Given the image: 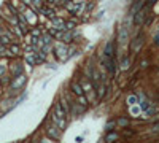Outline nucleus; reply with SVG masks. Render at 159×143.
Segmentation results:
<instances>
[{
    "label": "nucleus",
    "instance_id": "obj_3",
    "mask_svg": "<svg viewBox=\"0 0 159 143\" xmlns=\"http://www.w3.org/2000/svg\"><path fill=\"white\" fill-rule=\"evenodd\" d=\"M48 132H50V135H51V137H54V138H59V129L56 127V126H51Z\"/></svg>",
    "mask_w": 159,
    "mask_h": 143
},
{
    "label": "nucleus",
    "instance_id": "obj_14",
    "mask_svg": "<svg viewBox=\"0 0 159 143\" xmlns=\"http://www.w3.org/2000/svg\"><path fill=\"white\" fill-rule=\"evenodd\" d=\"M127 102H129V103H134V102H137V99H135V97H129Z\"/></svg>",
    "mask_w": 159,
    "mask_h": 143
},
{
    "label": "nucleus",
    "instance_id": "obj_19",
    "mask_svg": "<svg viewBox=\"0 0 159 143\" xmlns=\"http://www.w3.org/2000/svg\"><path fill=\"white\" fill-rule=\"evenodd\" d=\"M0 118H2V113H0Z\"/></svg>",
    "mask_w": 159,
    "mask_h": 143
},
{
    "label": "nucleus",
    "instance_id": "obj_5",
    "mask_svg": "<svg viewBox=\"0 0 159 143\" xmlns=\"http://www.w3.org/2000/svg\"><path fill=\"white\" fill-rule=\"evenodd\" d=\"M105 54H107V56H113V43H107V46H105Z\"/></svg>",
    "mask_w": 159,
    "mask_h": 143
},
{
    "label": "nucleus",
    "instance_id": "obj_11",
    "mask_svg": "<svg viewBox=\"0 0 159 143\" xmlns=\"http://www.w3.org/2000/svg\"><path fill=\"white\" fill-rule=\"evenodd\" d=\"M104 94H105V86H102L99 91V97H104Z\"/></svg>",
    "mask_w": 159,
    "mask_h": 143
},
{
    "label": "nucleus",
    "instance_id": "obj_6",
    "mask_svg": "<svg viewBox=\"0 0 159 143\" xmlns=\"http://www.w3.org/2000/svg\"><path fill=\"white\" fill-rule=\"evenodd\" d=\"M143 11H138L137 13V16H135V24H140V22H142V19H143Z\"/></svg>",
    "mask_w": 159,
    "mask_h": 143
},
{
    "label": "nucleus",
    "instance_id": "obj_15",
    "mask_svg": "<svg viewBox=\"0 0 159 143\" xmlns=\"http://www.w3.org/2000/svg\"><path fill=\"white\" fill-rule=\"evenodd\" d=\"M2 42H3V43H8V42H10V38H6V37H3V38H2Z\"/></svg>",
    "mask_w": 159,
    "mask_h": 143
},
{
    "label": "nucleus",
    "instance_id": "obj_20",
    "mask_svg": "<svg viewBox=\"0 0 159 143\" xmlns=\"http://www.w3.org/2000/svg\"><path fill=\"white\" fill-rule=\"evenodd\" d=\"M0 42H2V40H0Z\"/></svg>",
    "mask_w": 159,
    "mask_h": 143
},
{
    "label": "nucleus",
    "instance_id": "obj_13",
    "mask_svg": "<svg viewBox=\"0 0 159 143\" xmlns=\"http://www.w3.org/2000/svg\"><path fill=\"white\" fill-rule=\"evenodd\" d=\"M73 27H75V26H73L72 22H67V24H65V27H64V29H69V30H70V29H73Z\"/></svg>",
    "mask_w": 159,
    "mask_h": 143
},
{
    "label": "nucleus",
    "instance_id": "obj_7",
    "mask_svg": "<svg viewBox=\"0 0 159 143\" xmlns=\"http://www.w3.org/2000/svg\"><path fill=\"white\" fill-rule=\"evenodd\" d=\"M83 88L86 89V92H88L89 95H92V88L89 86V83H88V81H85V83H83Z\"/></svg>",
    "mask_w": 159,
    "mask_h": 143
},
{
    "label": "nucleus",
    "instance_id": "obj_12",
    "mask_svg": "<svg viewBox=\"0 0 159 143\" xmlns=\"http://www.w3.org/2000/svg\"><path fill=\"white\" fill-rule=\"evenodd\" d=\"M11 53H13V54H18V53H19V48H18V46H11Z\"/></svg>",
    "mask_w": 159,
    "mask_h": 143
},
{
    "label": "nucleus",
    "instance_id": "obj_4",
    "mask_svg": "<svg viewBox=\"0 0 159 143\" xmlns=\"http://www.w3.org/2000/svg\"><path fill=\"white\" fill-rule=\"evenodd\" d=\"M72 91L77 94V95H81V94H83V89H81V86H80L78 83H73V84H72Z\"/></svg>",
    "mask_w": 159,
    "mask_h": 143
},
{
    "label": "nucleus",
    "instance_id": "obj_16",
    "mask_svg": "<svg viewBox=\"0 0 159 143\" xmlns=\"http://www.w3.org/2000/svg\"><path fill=\"white\" fill-rule=\"evenodd\" d=\"M3 72H5V67H3V65H0V75H2Z\"/></svg>",
    "mask_w": 159,
    "mask_h": 143
},
{
    "label": "nucleus",
    "instance_id": "obj_9",
    "mask_svg": "<svg viewBox=\"0 0 159 143\" xmlns=\"http://www.w3.org/2000/svg\"><path fill=\"white\" fill-rule=\"evenodd\" d=\"M118 124H119V126H129V121L121 118V119H118Z\"/></svg>",
    "mask_w": 159,
    "mask_h": 143
},
{
    "label": "nucleus",
    "instance_id": "obj_1",
    "mask_svg": "<svg viewBox=\"0 0 159 143\" xmlns=\"http://www.w3.org/2000/svg\"><path fill=\"white\" fill-rule=\"evenodd\" d=\"M102 62H104V65H105V69L107 70H110V73H115V62H113V59H111V56H104L102 57Z\"/></svg>",
    "mask_w": 159,
    "mask_h": 143
},
{
    "label": "nucleus",
    "instance_id": "obj_10",
    "mask_svg": "<svg viewBox=\"0 0 159 143\" xmlns=\"http://www.w3.org/2000/svg\"><path fill=\"white\" fill-rule=\"evenodd\" d=\"M27 16H29V21H30V22H35V14H34L32 11L27 13Z\"/></svg>",
    "mask_w": 159,
    "mask_h": 143
},
{
    "label": "nucleus",
    "instance_id": "obj_17",
    "mask_svg": "<svg viewBox=\"0 0 159 143\" xmlns=\"http://www.w3.org/2000/svg\"><path fill=\"white\" fill-rule=\"evenodd\" d=\"M156 45H159V35H156Z\"/></svg>",
    "mask_w": 159,
    "mask_h": 143
},
{
    "label": "nucleus",
    "instance_id": "obj_8",
    "mask_svg": "<svg viewBox=\"0 0 159 143\" xmlns=\"http://www.w3.org/2000/svg\"><path fill=\"white\" fill-rule=\"evenodd\" d=\"M78 100H80V103H81V105H85V107H86L88 99H86V97H83V94H81V95H78Z\"/></svg>",
    "mask_w": 159,
    "mask_h": 143
},
{
    "label": "nucleus",
    "instance_id": "obj_18",
    "mask_svg": "<svg viewBox=\"0 0 159 143\" xmlns=\"http://www.w3.org/2000/svg\"><path fill=\"white\" fill-rule=\"evenodd\" d=\"M153 2H154V0H149V3H153Z\"/></svg>",
    "mask_w": 159,
    "mask_h": 143
},
{
    "label": "nucleus",
    "instance_id": "obj_2",
    "mask_svg": "<svg viewBox=\"0 0 159 143\" xmlns=\"http://www.w3.org/2000/svg\"><path fill=\"white\" fill-rule=\"evenodd\" d=\"M26 83V76L24 75H19V76H18V78L13 81V84H11V89H19L21 88V86Z\"/></svg>",
    "mask_w": 159,
    "mask_h": 143
}]
</instances>
